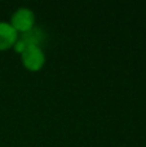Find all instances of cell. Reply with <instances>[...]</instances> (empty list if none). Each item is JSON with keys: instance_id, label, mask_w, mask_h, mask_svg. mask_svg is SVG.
I'll return each mask as SVG.
<instances>
[{"instance_id": "obj_2", "label": "cell", "mask_w": 146, "mask_h": 147, "mask_svg": "<svg viewBox=\"0 0 146 147\" xmlns=\"http://www.w3.org/2000/svg\"><path fill=\"white\" fill-rule=\"evenodd\" d=\"M10 25L17 32L26 34L31 31L35 25V14L30 8L21 7L10 17Z\"/></svg>"}, {"instance_id": "obj_1", "label": "cell", "mask_w": 146, "mask_h": 147, "mask_svg": "<svg viewBox=\"0 0 146 147\" xmlns=\"http://www.w3.org/2000/svg\"><path fill=\"white\" fill-rule=\"evenodd\" d=\"M20 54L22 65L28 71H39L40 69H43L45 63V54L40 45H36V44H26V47L21 51Z\"/></svg>"}, {"instance_id": "obj_3", "label": "cell", "mask_w": 146, "mask_h": 147, "mask_svg": "<svg viewBox=\"0 0 146 147\" xmlns=\"http://www.w3.org/2000/svg\"><path fill=\"white\" fill-rule=\"evenodd\" d=\"M18 40V32L12 27L9 22H0V51L14 47Z\"/></svg>"}]
</instances>
